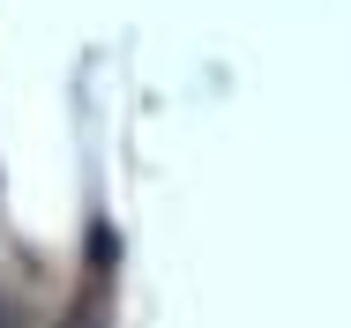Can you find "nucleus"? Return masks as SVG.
Masks as SVG:
<instances>
[{
  "mask_svg": "<svg viewBox=\"0 0 351 328\" xmlns=\"http://www.w3.org/2000/svg\"><path fill=\"white\" fill-rule=\"evenodd\" d=\"M68 328H105V321H97V314H75V321Z\"/></svg>",
  "mask_w": 351,
  "mask_h": 328,
  "instance_id": "1",
  "label": "nucleus"
}]
</instances>
